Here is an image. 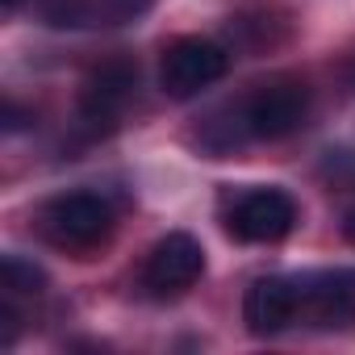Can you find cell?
Here are the masks:
<instances>
[{
  "instance_id": "52a82bcc",
  "label": "cell",
  "mask_w": 355,
  "mask_h": 355,
  "mask_svg": "<svg viewBox=\"0 0 355 355\" xmlns=\"http://www.w3.org/2000/svg\"><path fill=\"white\" fill-rule=\"evenodd\" d=\"M243 322L251 334H280L301 322V276H263L243 297Z\"/></svg>"
},
{
  "instance_id": "7a4b0ae2",
  "label": "cell",
  "mask_w": 355,
  "mask_h": 355,
  "mask_svg": "<svg viewBox=\"0 0 355 355\" xmlns=\"http://www.w3.org/2000/svg\"><path fill=\"white\" fill-rule=\"evenodd\" d=\"M230 67L226 46L209 42V38H175L171 46H163V63H159V88L171 101H193L205 88H214Z\"/></svg>"
},
{
  "instance_id": "9c48e42d",
  "label": "cell",
  "mask_w": 355,
  "mask_h": 355,
  "mask_svg": "<svg viewBox=\"0 0 355 355\" xmlns=\"http://www.w3.org/2000/svg\"><path fill=\"white\" fill-rule=\"evenodd\" d=\"M38 17L51 30H92L88 0H38Z\"/></svg>"
},
{
  "instance_id": "ba28073f",
  "label": "cell",
  "mask_w": 355,
  "mask_h": 355,
  "mask_svg": "<svg viewBox=\"0 0 355 355\" xmlns=\"http://www.w3.org/2000/svg\"><path fill=\"white\" fill-rule=\"evenodd\" d=\"M0 288L9 297H38L46 288V272L21 255H5L0 259Z\"/></svg>"
},
{
  "instance_id": "9a60e30c",
  "label": "cell",
  "mask_w": 355,
  "mask_h": 355,
  "mask_svg": "<svg viewBox=\"0 0 355 355\" xmlns=\"http://www.w3.org/2000/svg\"><path fill=\"white\" fill-rule=\"evenodd\" d=\"M0 5H5V9H17V5H21V0H0Z\"/></svg>"
},
{
  "instance_id": "4fadbf2b",
  "label": "cell",
  "mask_w": 355,
  "mask_h": 355,
  "mask_svg": "<svg viewBox=\"0 0 355 355\" xmlns=\"http://www.w3.org/2000/svg\"><path fill=\"white\" fill-rule=\"evenodd\" d=\"M343 234H347V243H355V209L343 218Z\"/></svg>"
},
{
  "instance_id": "3957f363",
  "label": "cell",
  "mask_w": 355,
  "mask_h": 355,
  "mask_svg": "<svg viewBox=\"0 0 355 355\" xmlns=\"http://www.w3.org/2000/svg\"><path fill=\"white\" fill-rule=\"evenodd\" d=\"M309 88L301 80H272L263 88H255L243 105H239V121L247 130V138H288L305 125L309 117Z\"/></svg>"
},
{
  "instance_id": "2e32d148",
  "label": "cell",
  "mask_w": 355,
  "mask_h": 355,
  "mask_svg": "<svg viewBox=\"0 0 355 355\" xmlns=\"http://www.w3.org/2000/svg\"><path fill=\"white\" fill-rule=\"evenodd\" d=\"M351 276H355V272H351Z\"/></svg>"
},
{
  "instance_id": "7c38bea8",
  "label": "cell",
  "mask_w": 355,
  "mask_h": 355,
  "mask_svg": "<svg viewBox=\"0 0 355 355\" xmlns=\"http://www.w3.org/2000/svg\"><path fill=\"white\" fill-rule=\"evenodd\" d=\"M30 121H34V113L17 109V101H5V134H17V130H26Z\"/></svg>"
},
{
  "instance_id": "5bb4252c",
  "label": "cell",
  "mask_w": 355,
  "mask_h": 355,
  "mask_svg": "<svg viewBox=\"0 0 355 355\" xmlns=\"http://www.w3.org/2000/svg\"><path fill=\"white\" fill-rule=\"evenodd\" d=\"M347 80H351V88H355V59H351V67H347Z\"/></svg>"
},
{
  "instance_id": "5b68a950",
  "label": "cell",
  "mask_w": 355,
  "mask_h": 355,
  "mask_svg": "<svg viewBox=\"0 0 355 355\" xmlns=\"http://www.w3.org/2000/svg\"><path fill=\"white\" fill-rule=\"evenodd\" d=\"M205 272V247L193 234H167L150 247L142 263V288L150 297H180Z\"/></svg>"
},
{
  "instance_id": "277c9868",
  "label": "cell",
  "mask_w": 355,
  "mask_h": 355,
  "mask_svg": "<svg viewBox=\"0 0 355 355\" xmlns=\"http://www.w3.org/2000/svg\"><path fill=\"white\" fill-rule=\"evenodd\" d=\"M138 92V67L130 59H109L88 71L80 84V121L88 134H109L125 117L130 101Z\"/></svg>"
},
{
  "instance_id": "6da1fadb",
  "label": "cell",
  "mask_w": 355,
  "mask_h": 355,
  "mask_svg": "<svg viewBox=\"0 0 355 355\" xmlns=\"http://www.w3.org/2000/svg\"><path fill=\"white\" fill-rule=\"evenodd\" d=\"M38 230L59 251H92L113 234V205L101 193H63L42 205Z\"/></svg>"
},
{
  "instance_id": "8992f818",
  "label": "cell",
  "mask_w": 355,
  "mask_h": 355,
  "mask_svg": "<svg viewBox=\"0 0 355 355\" xmlns=\"http://www.w3.org/2000/svg\"><path fill=\"white\" fill-rule=\"evenodd\" d=\"M297 226V201L284 189H251L226 214V230L239 243H280Z\"/></svg>"
},
{
  "instance_id": "30bf717a",
  "label": "cell",
  "mask_w": 355,
  "mask_h": 355,
  "mask_svg": "<svg viewBox=\"0 0 355 355\" xmlns=\"http://www.w3.org/2000/svg\"><path fill=\"white\" fill-rule=\"evenodd\" d=\"M150 5H155V0H88L92 30L96 26H130L138 17H146Z\"/></svg>"
},
{
  "instance_id": "8fae6325",
  "label": "cell",
  "mask_w": 355,
  "mask_h": 355,
  "mask_svg": "<svg viewBox=\"0 0 355 355\" xmlns=\"http://www.w3.org/2000/svg\"><path fill=\"white\" fill-rule=\"evenodd\" d=\"M17 326H21V318H17V309H13V301L5 293V301H0V347L17 343Z\"/></svg>"
}]
</instances>
